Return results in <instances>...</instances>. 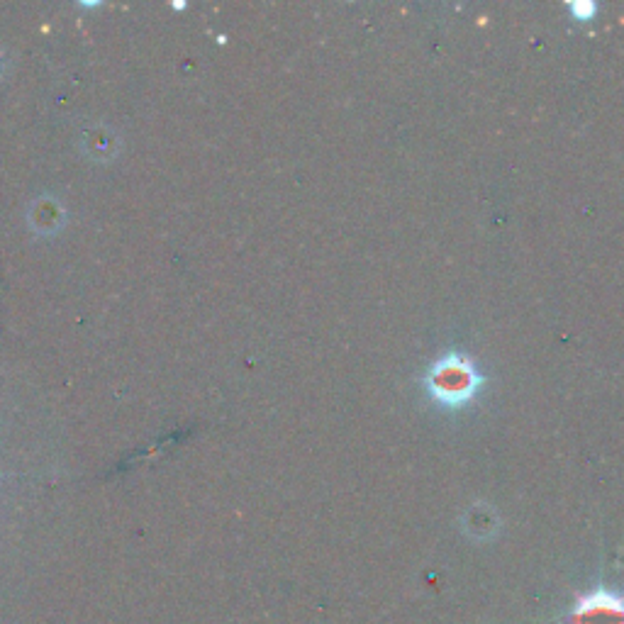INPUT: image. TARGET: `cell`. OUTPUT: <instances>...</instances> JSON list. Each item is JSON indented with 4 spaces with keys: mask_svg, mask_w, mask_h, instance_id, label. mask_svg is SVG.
<instances>
[{
    "mask_svg": "<svg viewBox=\"0 0 624 624\" xmlns=\"http://www.w3.org/2000/svg\"><path fill=\"white\" fill-rule=\"evenodd\" d=\"M573 624H624V600L610 593L588 595L573 615Z\"/></svg>",
    "mask_w": 624,
    "mask_h": 624,
    "instance_id": "obj_2",
    "label": "cell"
},
{
    "mask_svg": "<svg viewBox=\"0 0 624 624\" xmlns=\"http://www.w3.org/2000/svg\"><path fill=\"white\" fill-rule=\"evenodd\" d=\"M568 8L576 15V20H590L595 15V10H598L593 0H576V3H571Z\"/></svg>",
    "mask_w": 624,
    "mask_h": 624,
    "instance_id": "obj_3",
    "label": "cell"
},
{
    "mask_svg": "<svg viewBox=\"0 0 624 624\" xmlns=\"http://www.w3.org/2000/svg\"><path fill=\"white\" fill-rule=\"evenodd\" d=\"M483 386V376L476 371L471 359L461 354H444L434 361L427 373V390L444 408H461L476 398L478 388Z\"/></svg>",
    "mask_w": 624,
    "mask_h": 624,
    "instance_id": "obj_1",
    "label": "cell"
}]
</instances>
